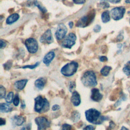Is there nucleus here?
I'll return each instance as SVG.
<instances>
[{
  "instance_id": "obj_18",
  "label": "nucleus",
  "mask_w": 130,
  "mask_h": 130,
  "mask_svg": "<svg viewBox=\"0 0 130 130\" xmlns=\"http://www.w3.org/2000/svg\"><path fill=\"white\" fill-rule=\"evenodd\" d=\"M13 109V107L9 103H1V112L7 113L11 112Z\"/></svg>"
},
{
  "instance_id": "obj_22",
  "label": "nucleus",
  "mask_w": 130,
  "mask_h": 130,
  "mask_svg": "<svg viewBox=\"0 0 130 130\" xmlns=\"http://www.w3.org/2000/svg\"><path fill=\"white\" fill-rule=\"evenodd\" d=\"M80 118V114L78 111H75L72 113V116H71V119L73 122H77L79 120Z\"/></svg>"
},
{
  "instance_id": "obj_44",
  "label": "nucleus",
  "mask_w": 130,
  "mask_h": 130,
  "mask_svg": "<svg viewBox=\"0 0 130 130\" xmlns=\"http://www.w3.org/2000/svg\"><path fill=\"white\" fill-rule=\"evenodd\" d=\"M125 2L126 3H129L130 4V0H125Z\"/></svg>"
},
{
  "instance_id": "obj_19",
  "label": "nucleus",
  "mask_w": 130,
  "mask_h": 130,
  "mask_svg": "<svg viewBox=\"0 0 130 130\" xmlns=\"http://www.w3.org/2000/svg\"><path fill=\"white\" fill-rule=\"evenodd\" d=\"M19 18V15L17 13H14L8 17L6 20V23L8 24H11L16 22Z\"/></svg>"
},
{
  "instance_id": "obj_40",
  "label": "nucleus",
  "mask_w": 130,
  "mask_h": 130,
  "mask_svg": "<svg viewBox=\"0 0 130 130\" xmlns=\"http://www.w3.org/2000/svg\"><path fill=\"white\" fill-rule=\"evenodd\" d=\"M107 1L110 2L112 3H114V4L118 3H119L120 1V0H107Z\"/></svg>"
},
{
  "instance_id": "obj_35",
  "label": "nucleus",
  "mask_w": 130,
  "mask_h": 130,
  "mask_svg": "<svg viewBox=\"0 0 130 130\" xmlns=\"http://www.w3.org/2000/svg\"><path fill=\"white\" fill-rule=\"evenodd\" d=\"M101 7L103 8V9H105V8H107L109 7V5L108 3H106V2H103L101 3Z\"/></svg>"
},
{
  "instance_id": "obj_21",
  "label": "nucleus",
  "mask_w": 130,
  "mask_h": 130,
  "mask_svg": "<svg viewBox=\"0 0 130 130\" xmlns=\"http://www.w3.org/2000/svg\"><path fill=\"white\" fill-rule=\"evenodd\" d=\"M112 68L111 67L109 66H104L101 70V73L103 76H107L109 74L110 71L111 70Z\"/></svg>"
},
{
  "instance_id": "obj_13",
  "label": "nucleus",
  "mask_w": 130,
  "mask_h": 130,
  "mask_svg": "<svg viewBox=\"0 0 130 130\" xmlns=\"http://www.w3.org/2000/svg\"><path fill=\"white\" fill-rule=\"evenodd\" d=\"M71 100L74 106H78L80 105L81 103V99L80 94L77 91H75L73 92Z\"/></svg>"
},
{
  "instance_id": "obj_41",
  "label": "nucleus",
  "mask_w": 130,
  "mask_h": 130,
  "mask_svg": "<svg viewBox=\"0 0 130 130\" xmlns=\"http://www.w3.org/2000/svg\"><path fill=\"white\" fill-rule=\"evenodd\" d=\"M69 27H70V28H72V27L73 26V22L71 21L69 23Z\"/></svg>"
},
{
  "instance_id": "obj_31",
  "label": "nucleus",
  "mask_w": 130,
  "mask_h": 130,
  "mask_svg": "<svg viewBox=\"0 0 130 130\" xmlns=\"http://www.w3.org/2000/svg\"><path fill=\"white\" fill-rule=\"evenodd\" d=\"M101 26L97 24V25H96L94 27L93 30V31H94V32H99V31L101 30Z\"/></svg>"
},
{
  "instance_id": "obj_29",
  "label": "nucleus",
  "mask_w": 130,
  "mask_h": 130,
  "mask_svg": "<svg viewBox=\"0 0 130 130\" xmlns=\"http://www.w3.org/2000/svg\"><path fill=\"white\" fill-rule=\"evenodd\" d=\"M72 126L68 124H64L62 126V130H71Z\"/></svg>"
},
{
  "instance_id": "obj_23",
  "label": "nucleus",
  "mask_w": 130,
  "mask_h": 130,
  "mask_svg": "<svg viewBox=\"0 0 130 130\" xmlns=\"http://www.w3.org/2000/svg\"><path fill=\"white\" fill-rule=\"evenodd\" d=\"M123 72L127 75H130V60L127 62L123 68Z\"/></svg>"
},
{
  "instance_id": "obj_34",
  "label": "nucleus",
  "mask_w": 130,
  "mask_h": 130,
  "mask_svg": "<svg viewBox=\"0 0 130 130\" xmlns=\"http://www.w3.org/2000/svg\"><path fill=\"white\" fill-rule=\"evenodd\" d=\"M31 129V125L30 124H28L27 125L22 127L20 130H30Z\"/></svg>"
},
{
  "instance_id": "obj_7",
  "label": "nucleus",
  "mask_w": 130,
  "mask_h": 130,
  "mask_svg": "<svg viewBox=\"0 0 130 130\" xmlns=\"http://www.w3.org/2000/svg\"><path fill=\"white\" fill-rule=\"evenodd\" d=\"M76 36L75 34L70 33L64 39L61 43V45L64 48L71 49L72 47L75 44Z\"/></svg>"
},
{
  "instance_id": "obj_16",
  "label": "nucleus",
  "mask_w": 130,
  "mask_h": 130,
  "mask_svg": "<svg viewBox=\"0 0 130 130\" xmlns=\"http://www.w3.org/2000/svg\"><path fill=\"white\" fill-rule=\"evenodd\" d=\"M55 56V54L53 52L51 51L48 52L47 54H46V55L44 56L43 58V62L46 65L48 66L51 62V61L53 60Z\"/></svg>"
},
{
  "instance_id": "obj_42",
  "label": "nucleus",
  "mask_w": 130,
  "mask_h": 130,
  "mask_svg": "<svg viewBox=\"0 0 130 130\" xmlns=\"http://www.w3.org/2000/svg\"><path fill=\"white\" fill-rule=\"evenodd\" d=\"M21 107H22V108H24L25 107V104H24V101H23V102H22V104H21Z\"/></svg>"
},
{
  "instance_id": "obj_5",
  "label": "nucleus",
  "mask_w": 130,
  "mask_h": 130,
  "mask_svg": "<svg viewBox=\"0 0 130 130\" xmlns=\"http://www.w3.org/2000/svg\"><path fill=\"white\" fill-rule=\"evenodd\" d=\"M95 15L93 11H91L87 15L81 17L77 22L76 26L80 27H84L88 25L94 19Z\"/></svg>"
},
{
  "instance_id": "obj_17",
  "label": "nucleus",
  "mask_w": 130,
  "mask_h": 130,
  "mask_svg": "<svg viewBox=\"0 0 130 130\" xmlns=\"http://www.w3.org/2000/svg\"><path fill=\"white\" fill-rule=\"evenodd\" d=\"M46 79L43 77H41L36 80L35 84L37 88H38L40 90H41L44 88L45 84H46Z\"/></svg>"
},
{
  "instance_id": "obj_6",
  "label": "nucleus",
  "mask_w": 130,
  "mask_h": 130,
  "mask_svg": "<svg viewBox=\"0 0 130 130\" xmlns=\"http://www.w3.org/2000/svg\"><path fill=\"white\" fill-rule=\"evenodd\" d=\"M25 45L30 53H35L38 51V44L37 41L34 38H28L25 41Z\"/></svg>"
},
{
  "instance_id": "obj_11",
  "label": "nucleus",
  "mask_w": 130,
  "mask_h": 130,
  "mask_svg": "<svg viewBox=\"0 0 130 130\" xmlns=\"http://www.w3.org/2000/svg\"><path fill=\"white\" fill-rule=\"evenodd\" d=\"M53 41L51 31L50 29H47L41 37L40 42L44 44H49Z\"/></svg>"
},
{
  "instance_id": "obj_38",
  "label": "nucleus",
  "mask_w": 130,
  "mask_h": 130,
  "mask_svg": "<svg viewBox=\"0 0 130 130\" xmlns=\"http://www.w3.org/2000/svg\"><path fill=\"white\" fill-rule=\"evenodd\" d=\"M108 60V58H107L106 56H101L100 57V60L101 61H106Z\"/></svg>"
},
{
  "instance_id": "obj_14",
  "label": "nucleus",
  "mask_w": 130,
  "mask_h": 130,
  "mask_svg": "<svg viewBox=\"0 0 130 130\" xmlns=\"http://www.w3.org/2000/svg\"><path fill=\"white\" fill-rule=\"evenodd\" d=\"M12 123L14 125L20 126L23 124L25 121V118L22 116L15 115L12 118Z\"/></svg>"
},
{
  "instance_id": "obj_33",
  "label": "nucleus",
  "mask_w": 130,
  "mask_h": 130,
  "mask_svg": "<svg viewBox=\"0 0 130 130\" xmlns=\"http://www.w3.org/2000/svg\"><path fill=\"white\" fill-rule=\"evenodd\" d=\"M73 1L76 4H83L85 2V0H73Z\"/></svg>"
},
{
  "instance_id": "obj_3",
  "label": "nucleus",
  "mask_w": 130,
  "mask_h": 130,
  "mask_svg": "<svg viewBox=\"0 0 130 130\" xmlns=\"http://www.w3.org/2000/svg\"><path fill=\"white\" fill-rule=\"evenodd\" d=\"M82 83L86 86L93 87L97 85L96 76L94 73L91 71H86L81 77Z\"/></svg>"
},
{
  "instance_id": "obj_36",
  "label": "nucleus",
  "mask_w": 130,
  "mask_h": 130,
  "mask_svg": "<svg viewBox=\"0 0 130 130\" xmlns=\"http://www.w3.org/2000/svg\"><path fill=\"white\" fill-rule=\"evenodd\" d=\"M60 109V107L59 105H54L52 106V110L53 111H56V110H58Z\"/></svg>"
},
{
  "instance_id": "obj_4",
  "label": "nucleus",
  "mask_w": 130,
  "mask_h": 130,
  "mask_svg": "<svg viewBox=\"0 0 130 130\" xmlns=\"http://www.w3.org/2000/svg\"><path fill=\"white\" fill-rule=\"evenodd\" d=\"M78 64L76 61H71L64 65L61 69V73L65 76L69 77L73 75L77 71Z\"/></svg>"
},
{
  "instance_id": "obj_8",
  "label": "nucleus",
  "mask_w": 130,
  "mask_h": 130,
  "mask_svg": "<svg viewBox=\"0 0 130 130\" xmlns=\"http://www.w3.org/2000/svg\"><path fill=\"white\" fill-rule=\"evenodd\" d=\"M125 9L123 7H116L111 10L110 14L112 18L115 20H118L121 19L125 13Z\"/></svg>"
},
{
  "instance_id": "obj_25",
  "label": "nucleus",
  "mask_w": 130,
  "mask_h": 130,
  "mask_svg": "<svg viewBox=\"0 0 130 130\" xmlns=\"http://www.w3.org/2000/svg\"><path fill=\"white\" fill-rule=\"evenodd\" d=\"M6 95V89L3 86H0V96L1 99H3L5 98Z\"/></svg>"
},
{
  "instance_id": "obj_30",
  "label": "nucleus",
  "mask_w": 130,
  "mask_h": 130,
  "mask_svg": "<svg viewBox=\"0 0 130 130\" xmlns=\"http://www.w3.org/2000/svg\"><path fill=\"white\" fill-rule=\"evenodd\" d=\"M76 86V84H75V83L74 82H71L70 83V85H69V89H70V91L71 92L72 90L75 88Z\"/></svg>"
},
{
  "instance_id": "obj_1",
  "label": "nucleus",
  "mask_w": 130,
  "mask_h": 130,
  "mask_svg": "<svg viewBox=\"0 0 130 130\" xmlns=\"http://www.w3.org/2000/svg\"><path fill=\"white\" fill-rule=\"evenodd\" d=\"M85 117L87 120L93 124H100L106 120L105 116H102L101 113L95 109H90L85 112Z\"/></svg>"
},
{
  "instance_id": "obj_26",
  "label": "nucleus",
  "mask_w": 130,
  "mask_h": 130,
  "mask_svg": "<svg viewBox=\"0 0 130 130\" xmlns=\"http://www.w3.org/2000/svg\"><path fill=\"white\" fill-rule=\"evenodd\" d=\"M34 4V5H35V6H36L42 12H43V13H45V12L47 11L46 9L44 7H42L39 4H38V2H37V1H35Z\"/></svg>"
},
{
  "instance_id": "obj_12",
  "label": "nucleus",
  "mask_w": 130,
  "mask_h": 130,
  "mask_svg": "<svg viewBox=\"0 0 130 130\" xmlns=\"http://www.w3.org/2000/svg\"><path fill=\"white\" fill-rule=\"evenodd\" d=\"M91 99L94 102L100 101L103 98V95L100 92V91L97 88H92L91 89Z\"/></svg>"
},
{
  "instance_id": "obj_9",
  "label": "nucleus",
  "mask_w": 130,
  "mask_h": 130,
  "mask_svg": "<svg viewBox=\"0 0 130 130\" xmlns=\"http://www.w3.org/2000/svg\"><path fill=\"white\" fill-rule=\"evenodd\" d=\"M35 122L38 125V130H46L50 125V122L44 117L36 118Z\"/></svg>"
},
{
  "instance_id": "obj_2",
  "label": "nucleus",
  "mask_w": 130,
  "mask_h": 130,
  "mask_svg": "<svg viewBox=\"0 0 130 130\" xmlns=\"http://www.w3.org/2000/svg\"><path fill=\"white\" fill-rule=\"evenodd\" d=\"M35 111L38 113L45 112L49 109V103L46 98L39 95L35 99Z\"/></svg>"
},
{
  "instance_id": "obj_20",
  "label": "nucleus",
  "mask_w": 130,
  "mask_h": 130,
  "mask_svg": "<svg viewBox=\"0 0 130 130\" xmlns=\"http://www.w3.org/2000/svg\"><path fill=\"white\" fill-rule=\"evenodd\" d=\"M101 18H102V21L104 23H106V22H108V21H109L110 20V14H109V11H106L104 12L102 14Z\"/></svg>"
},
{
  "instance_id": "obj_39",
  "label": "nucleus",
  "mask_w": 130,
  "mask_h": 130,
  "mask_svg": "<svg viewBox=\"0 0 130 130\" xmlns=\"http://www.w3.org/2000/svg\"><path fill=\"white\" fill-rule=\"evenodd\" d=\"M1 126H2L3 125H5L6 124V120L5 119H3L2 118H1Z\"/></svg>"
},
{
  "instance_id": "obj_32",
  "label": "nucleus",
  "mask_w": 130,
  "mask_h": 130,
  "mask_svg": "<svg viewBox=\"0 0 130 130\" xmlns=\"http://www.w3.org/2000/svg\"><path fill=\"white\" fill-rule=\"evenodd\" d=\"M94 129H95V127H94L91 125H88L86 126L84 129V130H94Z\"/></svg>"
},
{
  "instance_id": "obj_24",
  "label": "nucleus",
  "mask_w": 130,
  "mask_h": 130,
  "mask_svg": "<svg viewBox=\"0 0 130 130\" xmlns=\"http://www.w3.org/2000/svg\"><path fill=\"white\" fill-rule=\"evenodd\" d=\"M13 92L11 91L10 92H9V93L7 95L6 97L5 98V101L7 103H11L13 100Z\"/></svg>"
},
{
  "instance_id": "obj_43",
  "label": "nucleus",
  "mask_w": 130,
  "mask_h": 130,
  "mask_svg": "<svg viewBox=\"0 0 130 130\" xmlns=\"http://www.w3.org/2000/svg\"><path fill=\"white\" fill-rule=\"evenodd\" d=\"M121 130H128L127 128H126L125 127H124V126H122V127H121Z\"/></svg>"
},
{
  "instance_id": "obj_10",
  "label": "nucleus",
  "mask_w": 130,
  "mask_h": 130,
  "mask_svg": "<svg viewBox=\"0 0 130 130\" xmlns=\"http://www.w3.org/2000/svg\"><path fill=\"white\" fill-rule=\"evenodd\" d=\"M68 29L66 25L63 23H60L58 25L56 32L55 37L58 40H61L63 39L67 32Z\"/></svg>"
},
{
  "instance_id": "obj_37",
  "label": "nucleus",
  "mask_w": 130,
  "mask_h": 130,
  "mask_svg": "<svg viewBox=\"0 0 130 130\" xmlns=\"http://www.w3.org/2000/svg\"><path fill=\"white\" fill-rule=\"evenodd\" d=\"M6 46V43L3 40H1V48L3 49Z\"/></svg>"
},
{
  "instance_id": "obj_28",
  "label": "nucleus",
  "mask_w": 130,
  "mask_h": 130,
  "mask_svg": "<svg viewBox=\"0 0 130 130\" xmlns=\"http://www.w3.org/2000/svg\"><path fill=\"white\" fill-rule=\"evenodd\" d=\"M40 62H36L35 64L34 65H26L25 66H23L22 67V68L23 69H25V68H29L30 69H34L35 68H36L37 66H38V65L39 64Z\"/></svg>"
},
{
  "instance_id": "obj_27",
  "label": "nucleus",
  "mask_w": 130,
  "mask_h": 130,
  "mask_svg": "<svg viewBox=\"0 0 130 130\" xmlns=\"http://www.w3.org/2000/svg\"><path fill=\"white\" fill-rule=\"evenodd\" d=\"M13 104L15 106H17L19 104V97L18 94H16L13 101Z\"/></svg>"
},
{
  "instance_id": "obj_15",
  "label": "nucleus",
  "mask_w": 130,
  "mask_h": 130,
  "mask_svg": "<svg viewBox=\"0 0 130 130\" xmlns=\"http://www.w3.org/2000/svg\"><path fill=\"white\" fill-rule=\"evenodd\" d=\"M27 82V79H22L21 80L17 81L15 82L14 84V87L16 89V90H22L25 86Z\"/></svg>"
}]
</instances>
